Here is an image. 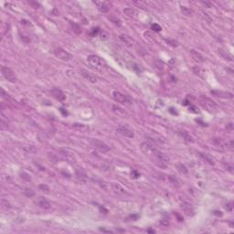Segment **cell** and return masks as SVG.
<instances>
[{
  "label": "cell",
  "instance_id": "cell-1",
  "mask_svg": "<svg viewBox=\"0 0 234 234\" xmlns=\"http://www.w3.org/2000/svg\"><path fill=\"white\" fill-rule=\"evenodd\" d=\"M87 61L91 65V67L96 70V71L103 72L108 68L106 61H105L103 58L99 57L97 55H89L87 57Z\"/></svg>",
  "mask_w": 234,
  "mask_h": 234
},
{
  "label": "cell",
  "instance_id": "cell-2",
  "mask_svg": "<svg viewBox=\"0 0 234 234\" xmlns=\"http://www.w3.org/2000/svg\"><path fill=\"white\" fill-rule=\"evenodd\" d=\"M58 153H60V156H61L62 159H64L69 164H71V165L76 164V162H77V158H76L74 153L70 149L61 148V149H58Z\"/></svg>",
  "mask_w": 234,
  "mask_h": 234
},
{
  "label": "cell",
  "instance_id": "cell-3",
  "mask_svg": "<svg viewBox=\"0 0 234 234\" xmlns=\"http://www.w3.org/2000/svg\"><path fill=\"white\" fill-rule=\"evenodd\" d=\"M113 97L114 99V101H116L117 103H119L121 104H124V105H131L133 103V100L124 93H122L120 92H113Z\"/></svg>",
  "mask_w": 234,
  "mask_h": 234
},
{
  "label": "cell",
  "instance_id": "cell-4",
  "mask_svg": "<svg viewBox=\"0 0 234 234\" xmlns=\"http://www.w3.org/2000/svg\"><path fill=\"white\" fill-rule=\"evenodd\" d=\"M200 103L205 109H207L209 111V112H213V111H215L218 107L214 101H212L211 99H209L208 97H204V96L200 97Z\"/></svg>",
  "mask_w": 234,
  "mask_h": 234
},
{
  "label": "cell",
  "instance_id": "cell-5",
  "mask_svg": "<svg viewBox=\"0 0 234 234\" xmlns=\"http://www.w3.org/2000/svg\"><path fill=\"white\" fill-rule=\"evenodd\" d=\"M1 72L3 74V76L5 77V79L8 81L9 83H16L17 81V76L15 74V72L11 70L10 68L8 67H6V66H2L1 67Z\"/></svg>",
  "mask_w": 234,
  "mask_h": 234
},
{
  "label": "cell",
  "instance_id": "cell-6",
  "mask_svg": "<svg viewBox=\"0 0 234 234\" xmlns=\"http://www.w3.org/2000/svg\"><path fill=\"white\" fill-rule=\"evenodd\" d=\"M140 148H141L142 152L145 155V156H147L149 157H153L154 156V153H155V150L156 149V147L155 145H151L150 143L148 142H144L141 144V145H140Z\"/></svg>",
  "mask_w": 234,
  "mask_h": 234
},
{
  "label": "cell",
  "instance_id": "cell-7",
  "mask_svg": "<svg viewBox=\"0 0 234 234\" xmlns=\"http://www.w3.org/2000/svg\"><path fill=\"white\" fill-rule=\"evenodd\" d=\"M54 54L55 56L60 58L61 61H72V55L71 53H69V52L65 50H63L61 48H58V49H56L54 50Z\"/></svg>",
  "mask_w": 234,
  "mask_h": 234
},
{
  "label": "cell",
  "instance_id": "cell-8",
  "mask_svg": "<svg viewBox=\"0 0 234 234\" xmlns=\"http://www.w3.org/2000/svg\"><path fill=\"white\" fill-rule=\"evenodd\" d=\"M92 145L94 146L95 148H97L100 152L102 153L105 154V153H108L110 151V146L107 145L106 144H104L103 142L100 141V140H97V139H92Z\"/></svg>",
  "mask_w": 234,
  "mask_h": 234
},
{
  "label": "cell",
  "instance_id": "cell-9",
  "mask_svg": "<svg viewBox=\"0 0 234 234\" xmlns=\"http://www.w3.org/2000/svg\"><path fill=\"white\" fill-rule=\"evenodd\" d=\"M97 7V8L101 11L102 13H107L110 10L111 7H112V4L108 1H94L93 2Z\"/></svg>",
  "mask_w": 234,
  "mask_h": 234
},
{
  "label": "cell",
  "instance_id": "cell-10",
  "mask_svg": "<svg viewBox=\"0 0 234 234\" xmlns=\"http://www.w3.org/2000/svg\"><path fill=\"white\" fill-rule=\"evenodd\" d=\"M117 131H118L122 136H124L125 137L133 138L134 136L133 130L126 125H119L118 127H117Z\"/></svg>",
  "mask_w": 234,
  "mask_h": 234
},
{
  "label": "cell",
  "instance_id": "cell-11",
  "mask_svg": "<svg viewBox=\"0 0 234 234\" xmlns=\"http://www.w3.org/2000/svg\"><path fill=\"white\" fill-rule=\"evenodd\" d=\"M80 73H81V75L83 76L84 79H86L88 81H90V83H96V81H97V78L93 74H92L91 72H88L87 70L81 69L80 70Z\"/></svg>",
  "mask_w": 234,
  "mask_h": 234
},
{
  "label": "cell",
  "instance_id": "cell-12",
  "mask_svg": "<svg viewBox=\"0 0 234 234\" xmlns=\"http://www.w3.org/2000/svg\"><path fill=\"white\" fill-rule=\"evenodd\" d=\"M52 96H53L56 100L60 101V102H63L64 100L66 99V96L65 94L63 93V92L60 89H58V88H54V89H52L50 91Z\"/></svg>",
  "mask_w": 234,
  "mask_h": 234
},
{
  "label": "cell",
  "instance_id": "cell-13",
  "mask_svg": "<svg viewBox=\"0 0 234 234\" xmlns=\"http://www.w3.org/2000/svg\"><path fill=\"white\" fill-rule=\"evenodd\" d=\"M36 204L38 205L39 207L40 208H42L44 209H49L50 208V201L47 200V198H43V197H39L37 198V200H36Z\"/></svg>",
  "mask_w": 234,
  "mask_h": 234
},
{
  "label": "cell",
  "instance_id": "cell-14",
  "mask_svg": "<svg viewBox=\"0 0 234 234\" xmlns=\"http://www.w3.org/2000/svg\"><path fill=\"white\" fill-rule=\"evenodd\" d=\"M119 38L121 39V41L123 43H125V46L129 47V48H132V47H134V45L136 44V41H134V39L132 37L128 36V35H121Z\"/></svg>",
  "mask_w": 234,
  "mask_h": 234
},
{
  "label": "cell",
  "instance_id": "cell-15",
  "mask_svg": "<svg viewBox=\"0 0 234 234\" xmlns=\"http://www.w3.org/2000/svg\"><path fill=\"white\" fill-rule=\"evenodd\" d=\"M211 93L213 95L223 98V99H231L233 97L232 93L229 92H223V91H211Z\"/></svg>",
  "mask_w": 234,
  "mask_h": 234
},
{
  "label": "cell",
  "instance_id": "cell-16",
  "mask_svg": "<svg viewBox=\"0 0 234 234\" xmlns=\"http://www.w3.org/2000/svg\"><path fill=\"white\" fill-rule=\"evenodd\" d=\"M190 54H191V56H192V58H193V60H194L195 61L200 62V63L205 61V57L200 53V51H197V50H190Z\"/></svg>",
  "mask_w": 234,
  "mask_h": 234
},
{
  "label": "cell",
  "instance_id": "cell-17",
  "mask_svg": "<svg viewBox=\"0 0 234 234\" xmlns=\"http://www.w3.org/2000/svg\"><path fill=\"white\" fill-rule=\"evenodd\" d=\"M181 209L184 210V212L188 216H192L194 214V209H193L192 205L188 202H183L181 204Z\"/></svg>",
  "mask_w": 234,
  "mask_h": 234
},
{
  "label": "cell",
  "instance_id": "cell-18",
  "mask_svg": "<svg viewBox=\"0 0 234 234\" xmlns=\"http://www.w3.org/2000/svg\"><path fill=\"white\" fill-rule=\"evenodd\" d=\"M76 177H77V178L81 181V182H83V183L88 180V176H87L85 170L83 168H79L76 170Z\"/></svg>",
  "mask_w": 234,
  "mask_h": 234
},
{
  "label": "cell",
  "instance_id": "cell-19",
  "mask_svg": "<svg viewBox=\"0 0 234 234\" xmlns=\"http://www.w3.org/2000/svg\"><path fill=\"white\" fill-rule=\"evenodd\" d=\"M167 180L170 182L173 186H175L176 188H179V187H181V181L178 178H177L176 176H173V175H169L167 176Z\"/></svg>",
  "mask_w": 234,
  "mask_h": 234
},
{
  "label": "cell",
  "instance_id": "cell-20",
  "mask_svg": "<svg viewBox=\"0 0 234 234\" xmlns=\"http://www.w3.org/2000/svg\"><path fill=\"white\" fill-rule=\"evenodd\" d=\"M112 189L117 195H123L125 193V189L118 183H112Z\"/></svg>",
  "mask_w": 234,
  "mask_h": 234
},
{
  "label": "cell",
  "instance_id": "cell-21",
  "mask_svg": "<svg viewBox=\"0 0 234 234\" xmlns=\"http://www.w3.org/2000/svg\"><path fill=\"white\" fill-rule=\"evenodd\" d=\"M219 54L224 58L226 61H233V57L232 55L230 53V52H228L222 49H219Z\"/></svg>",
  "mask_w": 234,
  "mask_h": 234
},
{
  "label": "cell",
  "instance_id": "cell-22",
  "mask_svg": "<svg viewBox=\"0 0 234 234\" xmlns=\"http://www.w3.org/2000/svg\"><path fill=\"white\" fill-rule=\"evenodd\" d=\"M200 156L202 157V158L205 160V161H207L209 165H212V166H214L215 165V160H214V158L213 157L210 156L209 154H207V153H200Z\"/></svg>",
  "mask_w": 234,
  "mask_h": 234
},
{
  "label": "cell",
  "instance_id": "cell-23",
  "mask_svg": "<svg viewBox=\"0 0 234 234\" xmlns=\"http://www.w3.org/2000/svg\"><path fill=\"white\" fill-rule=\"evenodd\" d=\"M179 134L183 137V139L185 140V141L189 142V143H193V142H194V139H193V137L190 136V134L188 132H186V131H180L179 132Z\"/></svg>",
  "mask_w": 234,
  "mask_h": 234
},
{
  "label": "cell",
  "instance_id": "cell-24",
  "mask_svg": "<svg viewBox=\"0 0 234 234\" xmlns=\"http://www.w3.org/2000/svg\"><path fill=\"white\" fill-rule=\"evenodd\" d=\"M212 143H213L216 146H218V147L226 149V142H224L221 138H214V139L212 140Z\"/></svg>",
  "mask_w": 234,
  "mask_h": 234
},
{
  "label": "cell",
  "instance_id": "cell-25",
  "mask_svg": "<svg viewBox=\"0 0 234 234\" xmlns=\"http://www.w3.org/2000/svg\"><path fill=\"white\" fill-rule=\"evenodd\" d=\"M73 127L75 128L76 130H78V131H81V132H83V133H86L90 130V128L88 127L87 125H83V124H74L73 125Z\"/></svg>",
  "mask_w": 234,
  "mask_h": 234
},
{
  "label": "cell",
  "instance_id": "cell-26",
  "mask_svg": "<svg viewBox=\"0 0 234 234\" xmlns=\"http://www.w3.org/2000/svg\"><path fill=\"white\" fill-rule=\"evenodd\" d=\"M113 111L114 112L117 114V115H119V116H128L127 113L125 112V110H123L122 108H120L119 106H116V105H114L113 106Z\"/></svg>",
  "mask_w": 234,
  "mask_h": 234
},
{
  "label": "cell",
  "instance_id": "cell-27",
  "mask_svg": "<svg viewBox=\"0 0 234 234\" xmlns=\"http://www.w3.org/2000/svg\"><path fill=\"white\" fill-rule=\"evenodd\" d=\"M124 13L128 17H136V11L134 8H125L124 9Z\"/></svg>",
  "mask_w": 234,
  "mask_h": 234
},
{
  "label": "cell",
  "instance_id": "cell-28",
  "mask_svg": "<svg viewBox=\"0 0 234 234\" xmlns=\"http://www.w3.org/2000/svg\"><path fill=\"white\" fill-rule=\"evenodd\" d=\"M177 167H178V170L180 173H182V174H187V173H188V168H187L186 166L183 165V164H178Z\"/></svg>",
  "mask_w": 234,
  "mask_h": 234
},
{
  "label": "cell",
  "instance_id": "cell-29",
  "mask_svg": "<svg viewBox=\"0 0 234 234\" xmlns=\"http://www.w3.org/2000/svg\"><path fill=\"white\" fill-rule=\"evenodd\" d=\"M181 11H182V13L183 15L185 16H191L192 15V10L189 8H187V7H181Z\"/></svg>",
  "mask_w": 234,
  "mask_h": 234
},
{
  "label": "cell",
  "instance_id": "cell-30",
  "mask_svg": "<svg viewBox=\"0 0 234 234\" xmlns=\"http://www.w3.org/2000/svg\"><path fill=\"white\" fill-rule=\"evenodd\" d=\"M166 42L171 47H177L178 46V41L175 39H166Z\"/></svg>",
  "mask_w": 234,
  "mask_h": 234
},
{
  "label": "cell",
  "instance_id": "cell-31",
  "mask_svg": "<svg viewBox=\"0 0 234 234\" xmlns=\"http://www.w3.org/2000/svg\"><path fill=\"white\" fill-rule=\"evenodd\" d=\"M111 20H112V22L114 23V25L116 26H118V27H121L122 26V22L119 19H117V17H111Z\"/></svg>",
  "mask_w": 234,
  "mask_h": 234
},
{
  "label": "cell",
  "instance_id": "cell-32",
  "mask_svg": "<svg viewBox=\"0 0 234 234\" xmlns=\"http://www.w3.org/2000/svg\"><path fill=\"white\" fill-rule=\"evenodd\" d=\"M48 156H49V158H50V162H53L54 164L57 163V161H58L57 156H56L53 153H49V154H48Z\"/></svg>",
  "mask_w": 234,
  "mask_h": 234
},
{
  "label": "cell",
  "instance_id": "cell-33",
  "mask_svg": "<svg viewBox=\"0 0 234 234\" xmlns=\"http://www.w3.org/2000/svg\"><path fill=\"white\" fill-rule=\"evenodd\" d=\"M72 28H73V31L75 32V33H77V34H80V33H81V28L77 25V24H72Z\"/></svg>",
  "mask_w": 234,
  "mask_h": 234
},
{
  "label": "cell",
  "instance_id": "cell-34",
  "mask_svg": "<svg viewBox=\"0 0 234 234\" xmlns=\"http://www.w3.org/2000/svg\"><path fill=\"white\" fill-rule=\"evenodd\" d=\"M24 194H25L27 197H28V198H31L32 196H34V191L31 190L30 189H26L24 190Z\"/></svg>",
  "mask_w": 234,
  "mask_h": 234
},
{
  "label": "cell",
  "instance_id": "cell-35",
  "mask_svg": "<svg viewBox=\"0 0 234 234\" xmlns=\"http://www.w3.org/2000/svg\"><path fill=\"white\" fill-rule=\"evenodd\" d=\"M193 70H194V72H195V73H196V74H198V75L201 76V77L205 78L204 76L202 75V73H205V72H204V71H202V70H201L200 68H198V67H195V68L193 69Z\"/></svg>",
  "mask_w": 234,
  "mask_h": 234
},
{
  "label": "cell",
  "instance_id": "cell-36",
  "mask_svg": "<svg viewBox=\"0 0 234 234\" xmlns=\"http://www.w3.org/2000/svg\"><path fill=\"white\" fill-rule=\"evenodd\" d=\"M1 204H2V207L6 209H10V204L8 200H1Z\"/></svg>",
  "mask_w": 234,
  "mask_h": 234
},
{
  "label": "cell",
  "instance_id": "cell-37",
  "mask_svg": "<svg viewBox=\"0 0 234 234\" xmlns=\"http://www.w3.org/2000/svg\"><path fill=\"white\" fill-rule=\"evenodd\" d=\"M20 177H21V178H23V179H25V180H27V181H30L31 180V178H30V176H29L28 173H21L20 174Z\"/></svg>",
  "mask_w": 234,
  "mask_h": 234
},
{
  "label": "cell",
  "instance_id": "cell-38",
  "mask_svg": "<svg viewBox=\"0 0 234 234\" xmlns=\"http://www.w3.org/2000/svg\"><path fill=\"white\" fill-rule=\"evenodd\" d=\"M99 32H100V28H92L90 34H91V36L94 37L95 35H97Z\"/></svg>",
  "mask_w": 234,
  "mask_h": 234
},
{
  "label": "cell",
  "instance_id": "cell-39",
  "mask_svg": "<svg viewBox=\"0 0 234 234\" xmlns=\"http://www.w3.org/2000/svg\"><path fill=\"white\" fill-rule=\"evenodd\" d=\"M134 4L136 5V6H137L138 8H146L145 3V2H142V1H134Z\"/></svg>",
  "mask_w": 234,
  "mask_h": 234
},
{
  "label": "cell",
  "instance_id": "cell-40",
  "mask_svg": "<svg viewBox=\"0 0 234 234\" xmlns=\"http://www.w3.org/2000/svg\"><path fill=\"white\" fill-rule=\"evenodd\" d=\"M151 28L153 29L154 31H156V32H158V31H160L161 29H162V28H161V26H159L158 24H153L151 26Z\"/></svg>",
  "mask_w": 234,
  "mask_h": 234
},
{
  "label": "cell",
  "instance_id": "cell-41",
  "mask_svg": "<svg viewBox=\"0 0 234 234\" xmlns=\"http://www.w3.org/2000/svg\"><path fill=\"white\" fill-rule=\"evenodd\" d=\"M39 188L41 189L42 191H46V192H49V190H50V188L47 185H44V184H42V185H39Z\"/></svg>",
  "mask_w": 234,
  "mask_h": 234
},
{
  "label": "cell",
  "instance_id": "cell-42",
  "mask_svg": "<svg viewBox=\"0 0 234 234\" xmlns=\"http://www.w3.org/2000/svg\"><path fill=\"white\" fill-rule=\"evenodd\" d=\"M131 176H132V178H138L140 177V174L136 170H133L131 172Z\"/></svg>",
  "mask_w": 234,
  "mask_h": 234
},
{
  "label": "cell",
  "instance_id": "cell-43",
  "mask_svg": "<svg viewBox=\"0 0 234 234\" xmlns=\"http://www.w3.org/2000/svg\"><path fill=\"white\" fill-rule=\"evenodd\" d=\"M160 223H161V225L167 227V226H168V224H169V220H166V219H163V220H161Z\"/></svg>",
  "mask_w": 234,
  "mask_h": 234
},
{
  "label": "cell",
  "instance_id": "cell-44",
  "mask_svg": "<svg viewBox=\"0 0 234 234\" xmlns=\"http://www.w3.org/2000/svg\"><path fill=\"white\" fill-rule=\"evenodd\" d=\"M227 206L225 207L227 210H229V211H232V208H233V205H232V202H230L229 204H226Z\"/></svg>",
  "mask_w": 234,
  "mask_h": 234
},
{
  "label": "cell",
  "instance_id": "cell-45",
  "mask_svg": "<svg viewBox=\"0 0 234 234\" xmlns=\"http://www.w3.org/2000/svg\"><path fill=\"white\" fill-rule=\"evenodd\" d=\"M100 35H101V39H106L107 37H108V35H107L106 33H105V32H103V33H101Z\"/></svg>",
  "mask_w": 234,
  "mask_h": 234
}]
</instances>
